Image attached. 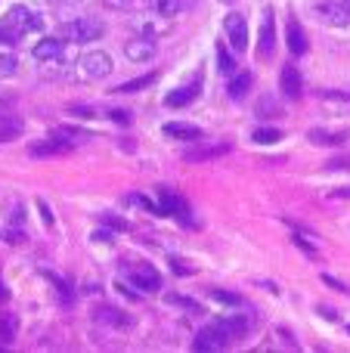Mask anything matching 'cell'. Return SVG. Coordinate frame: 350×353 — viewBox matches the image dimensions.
Wrapping results in <instances>:
<instances>
[{"label": "cell", "instance_id": "6da1fadb", "mask_svg": "<svg viewBox=\"0 0 350 353\" xmlns=\"http://www.w3.org/2000/svg\"><path fill=\"white\" fill-rule=\"evenodd\" d=\"M84 140H87L84 130L59 128V130H53V134H50L47 140L34 143V146H31V155H34V159H50V155H65V152H72L74 146H81Z\"/></svg>", "mask_w": 350, "mask_h": 353}, {"label": "cell", "instance_id": "7a4b0ae2", "mask_svg": "<svg viewBox=\"0 0 350 353\" xmlns=\"http://www.w3.org/2000/svg\"><path fill=\"white\" fill-rule=\"evenodd\" d=\"M103 34H105V25L93 16H81V19H74V22L62 25V37H68V41H74V43L99 41Z\"/></svg>", "mask_w": 350, "mask_h": 353}, {"label": "cell", "instance_id": "3957f363", "mask_svg": "<svg viewBox=\"0 0 350 353\" xmlns=\"http://www.w3.org/2000/svg\"><path fill=\"white\" fill-rule=\"evenodd\" d=\"M158 199H161V211H165L167 217H177L183 226L196 223V220H192V208H189V201H186L183 195L171 192V189H158Z\"/></svg>", "mask_w": 350, "mask_h": 353}, {"label": "cell", "instance_id": "277c9868", "mask_svg": "<svg viewBox=\"0 0 350 353\" xmlns=\"http://www.w3.org/2000/svg\"><path fill=\"white\" fill-rule=\"evenodd\" d=\"M223 31H227V41H229V47H233L236 53H242V50L248 47V22H245V16L229 12V16L223 19Z\"/></svg>", "mask_w": 350, "mask_h": 353}, {"label": "cell", "instance_id": "5b68a950", "mask_svg": "<svg viewBox=\"0 0 350 353\" xmlns=\"http://www.w3.org/2000/svg\"><path fill=\"white\" fill-rule=\"evenodd\" d=\"M112 59H109V53H103V50H93V53H87V56H81V72L87 74V78H93V81H99V78H109L112 74Z\"/></svg>", "mask_w": 350, "mask_h": 353}, {"label": "cell", "instance_id": "8992f818", "mask_svg": "<svg viewBox=\"0 0 350 353\" xmlns=\"http://www.w3.org/2000/svg\"><path fill=\"white\" fill-rule=\"evenodd\" d=\"M227 152H229V143H198V146L186 149V152H183V161H189V165H202V161L223 159Z\"/></svg>", "mask_w": 350, "mask_h": 353}, {"label": "cell", "instance_id": "52a82bcc", "mask_svg": "<svg viewBox=\"0 0 350 353\" xmlns=\"http://www.w3.org/2000/svg\"><path fill=\"white\" fill-rule=\"evenodd\" d=\"M3 19L19 31V34H28V31H41L43 28L41 16H37V12H31V10H25V6H12Z\"/></svg>", "mask_w": 350, "mask_h": 353}, {"label": "cell", "instance_id": "ba28073f", "mask_svg": "<svg viewBox=\"0 0 350 353\" xmlns=\"http://www.w3.org/2000/svg\"><path fill=\"white\" fill-rule=\"evenodd\" d=\"M316 16L322 19L326 25H335V28H347L350 25V10L344 3H332V0H322V3H316Z\"/></svg>", "mask_w": 350, "mask_h": 353}, {"label": "cell", "instance_id": "9c48e42d", "mask_svg": "<svg viewBox=\"0 0 350 353\" xmlns=\"http://www.w3.org/2000/svg\"><path fill=\"white\" fill-rule=\"evenodd\" d=\"M130 282H134L140 292H158L161 288L158 270L149 267V263H136V267H130Z\"/></svg>", "mask_w": 350, "mask_h": 353}, {"label": "cell", "instance_id": "30bf717a", "mask_svg": "<svg viewBox=\"0 0 350 353\" xmlns=\"http://www.w3.org/2000/svg\"><path fill=\"white\" fill-rule=\"evenodd\" d=\"M124 56L130 62H149V56H155V41L152 37H134L124 43Z\"/></svg>", "mask_w": 350, "mask_h": 353}, {"label": "cell", "instance_id": "8fae6325", "mask_svg": "<svg viewBox=\"0 0 350 353\" xmlns=\"http://www.w3.org/2000/svg\"><path fill=\"white\" fill-rule=\"evenodd\" d=\"M273 47H276V22H273V12L264 16V25H260V41H258V53L260 59H270Z\"/></svg>", "mask_w": 350, "mask_h": 353}, {"label": "cell", "instance_id": "7c38bea8", "mask_svg": "<svg viewBox=\"0 0 350 353\" xmlns=\"http://www.w3.org/2000/svg\"><path fill=\"white\" fill-rule=\"evenodd\" d=\"M248 325H251V319H248V316H229V319H217L214 329L220 332L227 341H233V338H242V335H245Z\"/></svg>", "mask_w": 350, "mask_h": 353}, {"label": "cell", "instance_id": "4fadbf2b", "mask_svg": "<svg viewBox=\"0 0 350 353\" xmlns=\"http://www.w3.org/2000/svg\"><path fill=\"white\" fill-rule=\"evenodd\" d=\"M192 347H196V350H223V347H227V338H223L220 332L214 329V323H211L208 329H202V332L196 335Z\"/></svg>", "mask_w": 350, "mask_h": 353}, {"label": "cell", "instance_id": "5bb4252c", "mask_svg": "<svg viewBox=\"0 0 350 353\" xmlns=\"http://www.w3.org/2000/svg\"><path fill=\"white\" fill-rule=\"evenodd\" d=\"M279 87H282V97H285V99H298V97H301V74H298L295 65H285V68H282Z\"/></svg>", "mask_w": 350, "mask_h": 353}, {"label": "cell", "instance_id": "9a60e30c", "mask_svg": "<svg viewBox=\"0 0 350 353\" xmlns=\"http://www.w3.org/2000/svg\"><path fill=\"white\" fill-rule=\"evenodd\" d=\"M307 140L313 143V146H341V143H347V134L344 130H310Z\"/></svg>", "mask_w": 350, "mask_h": 353}, {"label": "cell", "instance_id": "2e32d148", "mask_svg": "<svg viewBox=\"0 0 350 353\" xmlns=\"http://www.w3.org/2000/svg\"><path fill=\"white\" fill-rule=\"evenodd\" d=\"M198 90H202V84H198V81H192V84H186V87H180V90L167 93L165 105H189L192 99L198 97Z\"/></svg>", "mask_w": 350, "mask_h": 353}, {"label": "cell", "instance_id": "e0dca14e", "mask_svg": "<svg viewBox=\"0 0 350 353\" xmlns=\"http://www.w3.org/2000/svg\"><path fill=\"white\" fill-rule=\"evenodd\" d=\"M34 59L37 62H56V59H62V41H41L34 47Z\"/></svg>", "mask_w": 350, "mask_h": 353}, {"label": "cell", "instance_id": "ac0fdd59", "mask_svg": "<svg viewBox=\"0 0 350 353\" xmlns=\"http://www.w3.org/2000/svg\"><path fill=\"white\" fill-rule=\"evenodd\" d=\"M165 137H174V140H202V130L196 124H165Z\"/></svg>", "mask_w": 350, "mask_h": 353}, {"label": "cell", "instance_id": "d6986e66", "mask_svg": "<svg viewBox=\"0 0 350 353\" xmlns=\"http://www.w3.org/2000/svg\"><path fill=\"white\" fill-rule=\"evenodd\" d=\"M22 130H25L22 118H16V115H0V143L16 140Z\"/></svg>", "mask_w": 350, "mask_h": 353}, {"label": "cell", "instance_id": "ffe728a7", "mask_svg": "<svg viewBox=\"0 0 350 353\" xmlns=\"http://www.w3.org/2000/svg\"><path fill=\"white\" fill-rule=\"evenodd\" d=\"M289 50L295 56H301V53H307V34H304V28L298 22H289Z\"/></svg>", "mask_w": 350, "mask_h": 353}, {"label": "cell", "instance_id": "44dd1931", "mask_svg": "<svg viewBox=\"0 0 350 353\" xmlns=\"http://www.w3.org/2000/svg\"><path fill=\"white\" fill-rule=\"evenodd\" d=\"M322 105H329V109H341V112H350V93H341V90H329L320 97Z\"/></svg>", "mask_w": 350, "mask_h": 353}, {"label": "cell", "instance_id": "7402d4cb", "mask_svg": "<svg viewBox=\"0 0 350 353\" xmlns=\"http://www.w3.org/2000/svg\"><path fill=\"white\" fill-rule=\"evenodd\" d=\"M146 3H149V10H152L155 12V16H177V12H180V6H183V3H180V0H146Z\"/></svg>", "mask_w": 350, "mask_h": 353}, {"label": "cell", "instance_id": "603a6c76", "mask_svg": "<svg viewBox=\"0 0 350 353\" xmlns=\"http://www.w3.org/2000/svg\"><path fill=\"white\" fill-rule=\"evenodd\" d=\"M248 87H251V74H248V72L233 74V81H229V97H233V99H242V97L248 93Z\"/></svg>", "mask_w": 350, "mask_h": 353}, {"label": "cell", "instance_id": "cb8c5ba5", "mask_svg": "<svg viewBox=\"0 0 350 353\" xmlns=\"http://www.w3.org/2000/svg\"><path fill=\"white\" fill-rule=\"evenodd\" d=\"M155 81V74H143V78H134V81H124L121 87H115L118 93H140L143 87H149Z\"/></svg>", "mask_w": 350, "mask_h": 353}, {"label": "cell", "instance_id": "d4e9b609", "mask_svg": "<svg viewBox=\"0 0 350 353\" xmlns=\"http://www.w3.org/2000/svg\"><path fill=\"white\" fill-rule=\"evenodd\" d=\"M96 319H103V323H112V325H130V319L127 316H121L118 310H112V307H103V310H96Z\"/></svg>", "mask_w": 350, "mask_h": 353}, {"label": "cell", "instance_id": "484cf974", "mask_svg": "<svg viewBox=\"0 0 350 353\" xmlns=\"http://www.w3.org/2000/svg\"><path fill=\"white\" fill-rule=\"evenodd\" d=\"M276 140H282V130H276V128H258L254 130V143H260V146H270V143H276Z\"/></svg>", "mask_w": 350, "mask_h": 353}, {"label": "cell", "instance_id": "4316f807", "mask_svg": "<svg viewBox=\"0 0 350 353\" xmlns=\"http://www.w3.org/2000/svg\"><path fill=\"white\" fill-rule=\"evenodd\" d=\"M217 68H220V74H236V62L229 56V50H223V43L217 47Z\"/></svg>", "mask_w": 350, "mask_h": 353}, {"label": "cell", "instance_id": "83f0119b", "mask_svg": "<svg viewBox=\"0 0 350 353\" xmlns=\"http://www.w3.org/2000/svg\"><path fill=\"white\" fill-rule=\"evenodd\" d=\"M19 37H22V34H19V31L12 28L6 19H0V43H19Z\"/></svg>", "mask_w": 350, "mask_h": 353}, {"label": "cell", "instance_id": "f1b7e54d", "mask_svg": "<svg viewBox=\"0 0 350 353\" xmlns=\"http://www.w3.org/2000/svg\"><path fill=\"white\" fill-rule=\"evenodd\" d=\"M211 298L220 301V304H229V307H239V304H242L239 294H233V292H220V288H214V292H211Z\"/></svg>", "mask_w": 350, "mask_h": 353}, {"label": "cell", "instance_id": "f546056e", "mask_svg": "<svg viewBox=\"0 0 350 353\" xmlns=\"http://www.w3.org/2000/svg\"><path fill=\"white\" fill-rule=\"evenodd\" d=\"M0 335H3V341H12V335H16V319L6 313V316H0Z\"/></svg>", "mask_w": 350, "mask_h": 353}, {"label": "cell", "instance_id": "4dcf8cb0", "mask_svg": "<svg viewBox=\"0 0 350 353\" xmlns=\"http://www.w3.org/2000/svg\"><path fill=\"white\" fill-rule=\"evenodd\" d=\"M16 72V56H0V74Z\"/></svg>", "mask_w": 350, "mask_h": 353}, {"label": "cell", "instance_id": "1f68e13d", "mask_svg": "<svg viewBox=\"0 0 350 353\" xmlns=\"http://www.w3.org/2000/svg\"><path fill=\"white\" fill-rule=\"evenodd\" d=\"M167 304H177V307H186V310H192V313H196L198 310V307L196 304H192V301H186V298H177V294H167Z\"/></svg>", "mask_w": 350, "mask_h": 353}, {"label": "cell", "instance_id": "d6a6232c", "mask_svg": "<svg viewBox=\"0 0 350 353\" xmlns=\"http://www.w3.org/2000/svg\"><path fill=\"white\" fill-rule=\"evenodd\" d=\"M109 118L112 121H118V124H130V112H121V109H112Z\"/></svg>", "mask_w": 350, "mask_h": 353}, {"label": "cell", "instance_id": "836d02e7", "mask_svg": "<svg viewBox=\"0 0 350 353\" xmlns=\"http://www.w3.org/2000/svg\"><path fill=\"white\" fill-rule=\"evenodd\" d=\"M103 223L115 226V230H127V220H118V217H112V214H103Z\"/></svg>", "mask_w": 350, "mask_h": 353}, {"label": "cell", "instance_id": "e575fe53", "mask_svg": "<svg viewBox=\"0 0 350 353\" xmlns=\"http://www.w3.org/2000/svg\"><path fill=\"white\" fill-rule=\"evenodd\" d=\"M329 168H332V171H350V155H347V159H335V161H329Z\"/></svg>", "mask_w": 350, "mask_h": 353}, {"label": "cell", "instance_id": "d590c367", "mask_svg": "<svg viewBox=\"0 0 350 353\" xmlns=\"http://www.w3.org/2000/svg\"><path fill=\"white\" fill-rule=\"evenodd\" d=\"M322 282H326V285H332L335 292H350V288L344 285V282H338V279H335V276H322Z\"/></svg>", "mask_w": 350, "mask_h": 353}, {"label": "cell", "instance_id": "8d00e7d4", "mask_svg": "<svg viewBox=\"0 0 350 353\" xmlns=\"http://www.w3.org/2000/svg\"><path fill=\"white\" fill-rule=\"evenodd\" d=\"M295 245H298V248H304V251H307V254H310V257H313V254H316V248H313V245H310V242H307V239H301V236H298V232H295Z\"/></svg>", "mask_w": 350, "mask_h": 353}, {"label": "cell", "instance_id": "74e56055", "mask_svg": "<svg viewBox=\"0 0 350 353\" xmlns=\"http://www.w3.org/2000/svg\"><path fill=\"white\" fill-rule=\"evenodd\" d=\"M109 10H124V6H130V0H103Z\"/></svg>", "mask_w": 350, "mask_h": 353}, {"label": "cell", "instance_id": "f35d334b", "mask_svg": "<svg viewBox=\"0 0 350 353\" xmlns=\"http://www.w3.org/2000/svg\"><path fill=\"white\" fill-rule=\"evenodd\" d=\"M41 214H43V220H47V223H53V214H50L47 201H41Z\"/></svg>", "mask_w": 350, "mask_h": 353}, {"label": "cell", "instance_id": "ab89813d", "mask_svg": "<svg viewBox=\"0 0 350 353\" xmlns=\"http://www.w3.org/2000/svg\"><path fill=\"white\" fill-rule=\"evenodd\" d=\"M332 199H350V186H347V189H335Z\"/></svg>", "mask_w": 350, "mask_h": 353}, {"label": "cell", "instance_id": "60d3db41", "mask_svg": "<svg viewBox=\"0 0 350 353\" xmlns=\"http://www.w3.org/2000/svg\"><path fill=\"white\" fill-rule=\"evenodd\" d=\"M6 298V288H3V282H0V301H3Z\"/></svg>", "mask_w": 350, "mask_h": 353}, {"label": "cell", "instance_id": "b9f144b4", "mask_svg": "<svg viewBox=\"0 0 350 353\" xmlns=\"http://www.w3.org/2000/svg\"><path fill=\"white\" fill-rule=\"evenodd\" d=\"M341 3H344V6H347V10H350V0H341Z\"/></svg>", "mask_w": 350, "mask_h": 353}]
</instances>
